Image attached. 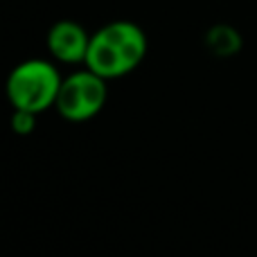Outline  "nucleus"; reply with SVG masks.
Returning a JSON list of instances; mask_svg holds the SVG:
<instances>
[{
	"mask_svg": "<svg viewBox=\"0 0 257 257\" xmlns=\"http://www.w3.org/2000/svg\"><path fill=\"white\" fill-rule=\"evenodd\" d=\"M63 77L45 59H27L7 77V97L14 108L43 113L57 104Z\"/></svg>",
	"mask_w": 257,
	"mask_h": 257,
	"instance_id": "f257e3e1",
	"label": "nucleus"
},
{
	"mask_svg": "<svg viewBox=\"0 0 257 257\" xmlns=\"http://www.w3.org/2000/svg\"><path fill=\"white\" fill-rule=\"evenodd\" d=\"M84 66L88 68V70H93L95 75L104 77L106 81L120 79V77H124L131 72V68L126 66L122 54L117 52L115 45L104 36L102 30L95 32V34L90 36V45H88V52H86Z\"/></svg>",
	"mask_w": 257,
	"mask_h": 257,
	"instance_id": "20e7f679",
	"label": "nucleus"
},
{
	"mask_svg": "<svg viewBox=\"0 0 257 257\" xmlns=\"http://www.w3.org/2000/svg\"><path fill=\"white\" fill-rule=\"evenodd\" d=\"M36 115H39V113L25 111V108H14V115H12L14 133H18V136H27V133H32L34 126H36Z\"/></svg>",
	"mask_w": 257,
	"mask_h": 257,
	"instance_id": "423d86ee",
	"label": "nucleus"
},
{
	"mask_svg": "<svg viewBox=\"0 0 257 257\" xmlns=\"http://www.w3.org/2000/svg\"><path fill=\"white\" fill-rule=\"evenodd\" d=\"M104 36L117 48V52L122 54V59L126 61V66L138 68L142 63L147 54V34L131 21H113L108 25L102 27Z\"/></svg>",
	"mask_w": 257,
	"mask_h": 257,
	"instance_id": "39448f33",
	"label": "nucleus"
},
{
	"mask_svg": "<svg viewBox=\"0 0 257 257\" xmlns=\"http://www.w3.org/2000/svg\"><path fill=\"white\" fill-rule=\"evenodd\" d=\"M106 79L95 75L93 70L72 72L61 81L57 97V113L68 122H86L104 108L108 97Z\"/></svg>",
	"mask_w": 257,
	"mask_h": 257,
	"instance_id": "f03ea898",
	"label": "nucleus"
},
{
	"mask_svg": "<svg viewBox=\"0 0 257 257\" xmlns=\"http://www.w3.org/2000/svg\"><path fill=\"white\" fill-rule=\"evenodd\" d=\"M88 45V32L75 21H59L48 32V50L61 63H84Z\"/></svg>",
	"mask_w": 257,
	"mask_h": 257,
	"instance_id": "7ed1b4c3",
	"label": "nucleus"
}]
</instances>
